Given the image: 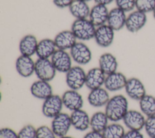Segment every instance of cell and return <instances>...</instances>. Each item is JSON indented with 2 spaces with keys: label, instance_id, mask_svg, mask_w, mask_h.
<instances>
[{
  "label": "cell",
  "instance_id": "17",
  "mask_svg": "<svg viewBox=\"0 0 155 138\" xmlns=\"http://www.w3.org/2000/svg\"><path fill=\"white\" fill-rule=\"evenodd\" d=\"M57 49L67 50H70L78 42L71 30H65L59 31L53 39Z\"/></svg>",
  "mask_w": 155,
  "mask_h": 138
},
{
  "label": "cell",
  "instance_id": "22",
  "mask_svg": "<svg viewBox=\"0 0 155 138\" xmlns=\"http://www.w3.org/2000/svg\"><path fill=\"white\" fill-rule=\"evenodd\" d=\"M70 116L72 126L76 130L84 131L90 127V117L84 110L80 109L71 111Z\"/></svg>",
  "mask_w": 155,
  "mask_h": 138
},
{
  "label": "cell",
  "instance_id": "30",
  "mask_svg": "<svg viewBox=\"0 0 155 138\" xmlns=\"http://www.w3.org/2000/svg\"><path fill=\"white\" fill-rule=\"evenodd\" d=\"M135 8L146 14L153 13L155 9V0H136Z\"/></svg>",
  "mask_w": 155,
  "mask_h": 138
},
{
  "label": "cell",
  "instance_id": "19",
  "mask_svg": "<svg viewBox=\"0 0 155 138\" xmlns=\"http://www.w3.org/2000/svg\"><path fill=\"white\" fill-rule=\"evenodd\" d=\"M127 17L126 12L116 7L109 11L107 24L115 31H119L125 27Z\"/></svg>",
  "mask_w": 155,
  "mask_h": 138
},
{
  "label": "cell",
  "instance_id": "33",
  "mask_svg": "<svg viewBox=\"0 0 155 138\" xmlns=\"http://www.w3.org/2000/svg\"><path fill=\"white\" fill-rule=\"evenodd\" d=\"M116 7L125 12H131L135 8L136 0H114Z\"/></svg>",
  "mask_w": 155,
  "mask_h": 138
},
{
  "label": "cell",
  "instance_id": "8",
  "mask_svg": "<svg viewBox=\"0 0 155 138\" xmlns=\"http://www.w3.org/2000/svg\"><path fill=\"white\" fill-rule=\"evenodd\" d=\"M71 126L70 116L62 112L53 117L51 123V128L58 137L66 136Z\"/></svg>",
  "mask_w": 155,
  "mask_h": 138
},
{
  "label": "cell",
  "instance_id": "27",
  "mask_svg": "<svg viewBox=\"0 0 155 138\" xmlns=\"http://www.w3.org/2000/svg\"><path fill=\"white\" fill-rule=\"evenodd\" d=\"M108 120L105 112H96L90 117V127L93 131L102 133L108 125Z\"/></svg>",
  "mask_w": 155,
  "mask_h": 138
},
{
  "label": "cell",
  "instance_id": "26",
  "mask_svg": "<svg viewBox=\"0 0 155 138\" xmlns=\"http://www.w3.org/2000/svg\"><path fill=\"white\" fill-rule=\"evenodd\" d=\"M70 14L76 19L88 18L90 8L86 2L74 0L68 7Z\"/></svg>",
  "mask_w": 155,
  "mask_h": 138
},
{
  "label": "cell",
  "instance_id": "31",
  "mask_svg": "<svg viewBox=\"0 0 155 138\" xmlns=\"http://www.w3.org/2000/svg\"><path fill=\"white\" fill-rule=\"evenodd\" d=\"M18 138H36V129L31 124L24 125L18 133Z\"/></svg>",
  "mask_w": 155,
  "mask_h": 138
},
{
  "label": "cell",
  "instance_id": "35",
  "mask_svg": "<svg viewBox=\"0 0 155 138\" xmlns=\"http://www.w3.org/2000/svg\"><path fill=\"white\" fill-rule=\"evenodd\" d=\"M0 138H18V133L10 128H2L0 130Z\"/></svg>",
  "mask_w": 155,
  "mask_h": 138
},
{
  "label": "cell",
  "instance_id": "12",
  "mask_svg": "<svg viewBox=\"0 0 155 138\" xmlns=\"http://www.w3.org/2000/svg\"><path fill=\"white\" fill-rule=\"evenodd\" d=\"M125 125L131 130L140 131L144 128L145 116L136 110H129L122 119Z\"/></svg>",
  "mask_w": 155,
  "mask_h": 138
},
{
  "label": "cell",
  "instance_id": "34",
  "mask_svg": "<svg viewBox=\"0 0 155 138\" xmlns=\"http://www.w3.org/2000/svg\"><path fill=\"white\" fill-rule=\"evenodd\" d=\"M144 129L150 138H155V116L146 118Z\"/></svg>",
  "mask_w": 155,
  "mask_h": 138
},
{
  "label": "cell",
  "instance_id": "2",
  "mask_svg": "<svg viewBox=\"0 0 155 138\" xmlns=\"http://www.w3.org/2000/svg\"><path fill=\"white\" fill-rule=\"evenodd\" d=\"M96 27L89 20L85 19H76L71 25V30L77 40L87 41L94 38Z\"/></svg>",
  "mask_w": 155,
  "mask_h": 138
},
{
  "label": "cell",
  "instance_id": "10",
  "mask_svg": "<svg viewBox=\"0 0 155 138\" xmlns=\"http://www.w3.org/2000/svg\"><path fill=\"white\" fill-rule=\"evenodd\" d=\"M115 31L107 24L96 27L94 39L97 45L102 48L110 47L113 42Z\"/></svg>",
  "mask_w": 155,
  "mask_h": 138
},
{
  "label": "cell",
  "instance_id": "18",
  "mask_svg": "<svg viewBox=\"0 0 155 138\" xmlns=\"http://www.w3.org/2000/svg\"><path fill=\"white\" fill-rule=\"evenodd\" d=\"M108 14L109 10L106 5L96 4L90 8L88 19L96 27H97L107 24Z\"/></svg>",
  "mask_w": 155,
  "mask_h": 138
},
{
  "label": "cell",
  "instance_id": "7",
  "mask_svg": "<svg viewBox=\"0 0 155 138\" xmlns=\"http://www.w3.org/2000/svg\"><path fill=\"white\" fill-rule=\"evenodd\" d=\"M56 70L59 73H66L72 66V58L66 50L57 49L50 58Z\"/></svg>",
  "mask_w": 155,
  "mask_h": 138
},
{
  "label": "cell",
  "instance_id": "38",
  "mask_svg": "<svg viewBox=\"0 0 155 138\" xmlns=\"http://www.w3.org/2000/svg\"><path fill=\"white\" fill-rule=\"evenodd\" d=\"M83 138H104L102 133L93 131L87 133Z\"/></svg>",
  "mask_w": 155,
  "mask_h": 138
},
{
  "label": "cell",
  "instance_id": "25",
  "mask_svg": "<svg viewBox=\"0 0 155 138\" xmlns=\"http://www.w3.org/2000/svg\"><path fill=\"white\" fill-rule=\"evenodd\" d=\"M99 67L106 75L117 71L118 62L116 58L110 53L101 54L99 58Z\"/></svg>",
  "mask_w": 155,
  "mask_h": 138
},
{
  "label": "cell",
  "instance_id": "29",
  "mask_svg": "<svg viewBox=\"0 0 155 138\" xmlns=\"http://www.w3.org/2000/svg\"><path fill=\"white\" fill-rule=\"evenodd\" d=\"M125 133L124 126L117 122L108 124L102 133L104 138H123Z\"/></svg>",
  "mask_w": 155,
  "mask_h": 138
},
{
  "label": "cell",
  "instance_id": "6",
  "mask_svg": "<svg viewBox=\"0 0 155 138\" xmlns=\"http://www.w3.org/2000/svg\"><path fill=\"white\" fill-rule=\"evenodd\" d=\"M63 107L62 97L58 94H53L44 100L42 105V113L45 117L53 119L62 113Z\"/></svg>",
  "mask_w": 155,
  "mask_h": 138
},
{
  "label": "cell",
  "instance_id": "24",
  "mask_svg": "<svg viewBox=\"0 0 155 138\" xmlns=\"http://www.w3.org/2000/svg\"><path fill=\"white\" fill-rule=\"evenodd\" d=\"M56 50L53 39L44 38L38 42L36 54L39 59H50Z\"/></svg>",
  "mask_w": 155,
  "mask_h": 138
},
{
  "label": "cell",
  "instance_id": "23",
  "mask_svg": "<svg viewBox=\"0 0 155 138\" xmlns=\"http://www.w3.org/2000/svg\"><path fill=\"white\" fill-rule=\"evenodd\" d=\"M38 41L32 34H28L23 36L19 43V51L21 55L32 56L36 54Z\"/></svg>",
  "mask_w": 155,
  "mask_h": 138
},
{
  "label": "cell",
  "instance_id": "36",
  "mask_svg": "<svg viewBox=\"0 0 155 138\" xmlns=\"http://www.w3.org/2000/svg\"><path fill=\"white\" fill-rule=\"evenodd\" d=\"M74 0H53L55 6L59 8H68Z\"/></svg>",
  "mask_w": 155,
  "mask_h": 138
},
{
  "label": "cell",
  "instance_id": "13",
  "mask_svg": "<svg viewBox=\"0 0 155 138\" xmlns=\"http://www.w3.org/2000/svg\"><path fill=\"white\" fill-rule=\"evenodd\" d=\"M61 97L64 106L71 111L82 109L83 107V97L77 90L69 89L62 94Z\"/></svg>",
  "mask_w": 155,
  "mask_h": 138
},
{
  "label": "cell",
  "instance_id": "14",
  "mask_svg": "<svg viewBox=\"0 0 155 138\" xmlns=\"http://www.w3.org/2000/svg\"><path fill=\"white\" fill-rule=\"evenodd\" d=\"M106 76L99 67L92 68L86 73L85 86L90 90L101 88L104 85Z\"/></svg>",
  "mask_w": 155,
  "mask_h": 138
},
{
  "label": "cell",
  "instance_id": "40",
  "mask_svg": "<svg viewBox=\"0 0 155 138\" xmlns=\"http://www.w3.org/2000/svg\"><path fill=\"white\" fill-rule=\"evenodd\" d=\"M58 138H74L73 137H71V136H62V137H59Z\"/></svg>",
  "mask_w": 155,
  "mask_h": 138
},
{
  "label": "cell",
  "instance_id": "41",
  "mask_svg": "<svg viewBox=\"0 0 155 138\" xmlns=\"http://www.w3.org/2000/svg\"><path fill=\"white\" fill-rule=\"evenodd\" d=\"M153 16L154 19H155V9H154V10L153 12Z\"/></svg>",
  "mask_w": 155,
  "mask_h": 138
},
{
  "label": "cell",
  "instance_id": "1",
  "mask_svg": "<svg viewBox=\"0 0 155 138\" xmlns=\"http://www.w3.org/2000/svg\"><path fill=\"white\" fill-rule=\"evenodd\" d=\"M128 110L127 97L122 94H117L110 98L105 106L104 112L109 120L117 122L123 119Z\"/></svg>",
  "mask_w": 155,
  "mask_h": 138
},
{
  "label": "cell",
  "instance_id": "4",
  "mask_svg": "<svg viewBox=\"0 0 155 138\" xmlns=\"http://www.w3.org/2000/svg\"><path fill=\"white\" fill-rule=\"evenodd\" d=\"M56 71L50 59L38 58L35 61V74L39 80L50 82L54 78Z\"/></svg>",
  "mask_w": 155,
  "mask_h": 138
},
{
  "label": "cell",
  "instance_id": "37",
  "mask_svg": "<svg viewBox=\"0 0 155 138\" xmlns=\"http://www.w3.org/2000/svg\"><path fill=\"white\" fill-rule=\"evenodd\" d=\"M123 138H144V137L140 131L130 130L125 133Z\"/></svg>",
  "mask_w": 155,
  "mask_h": 138
},
{
  "label": "cell",
  "instance_id": "9",
  "mask_svg": "<svg viewBox=\"0 0 155 138\" xmlns=\"http://www.w3.org/2000/svg\"><path fill=\"white\" fill-rule=\"evenodd\" d=\"M147 22V14L136 10L131 12L127 16L125 27L129 32L135 33L142 29Z\"/></svg>",
  "mask_w": 155,
  "mask_h": 138
},
{
  "label": "cell",
  "instance_id": "42",
  "mask_svg": "<svg viewBox=\"0 0 155 138\" xmlns=\"http://www.w3.org/2000/svg\"><path fill=\"white\" fill-rule=\"evenodd\" d=\"M80 1H84V2H88V1H91V0H80Z\"/></svg>",
  "mask_w": 155,
  "mask_h": 138
},
{
  "label": "cell",
  "instance_id": "39",
  "mask_svg": "<svg viewBox=\"0 0 155 138\" xmlns=\"http://www.w3.org/2000/svg\"><path fill=\"white\" fill-rule=\"evenodd\" d=\"M96 4H101L104 5H107L111 4L114 0H94Z\"/></svg>",
  "mask_w": 155,
  "mask_h": 138
},
{
  "label": "cell",
  "instance_id": "20",
  "mask_svg": "<svg viewBox=\"0 0 155 138\" xmlns=\"http://www.w3.org/2000/svg\"><path fill=\"white\" fill-rule=\"evenodd\" d=\"M30 91L33 97L42 100L53 94V88L49 82L39 79L32 83Z\"/></svg>",
  "mask_w": 155,
  "mask_h": 138
},
{
  "label": "cell",
  "instance_id": "3",
  "mask_svg": "<svg viewBox=\"0 0 155 138\" xmlns=\"http://www.w3.org/2000/svg\"><path fill=\"white\" fill-rule=\"evenodd\" d=\"M86 72L80 65L73 66L65 73V82L71 90L78 91L85 85Z\"/></svg>",
  "mask_w": 155,
  "mask_h": 138
},
{
  "label": "cell",
  "instance_id": "15",
  "mask_svg": "<svg viewBox=\"0 0 155 138\" xmlns=\"http://www.w3.org/2000/svg\"><path fill=\"white\" fill-rule=\"evenodd\" d=\"M35 62L31 56L20 55L15 61L17 73L23 77H28L35 73Z\"/></svg>",
  "mask_w": 155,
  "mask_h": 138
},
{
  "label": "cell",
  "instance_id": "5",
  "mask_svg": "<svg viewBox=\"0 0 155 138\" xmlns=\"http://www.w3.org/2000/svg\"><path fill=\"white\" fill-rule=\"evenodd\" d=\"M70 54L73 61L79 65L88 64L92 59V53L90 48L85 43L77 42L70 50Z\"/></svg>",
  "mask_w": 155,
  "mask_h": 138
},
{
  "label": "cell",
  "instance_id": "11",
  "mask_svg": "<svg viewBox=\"0 0 155 138\" xmlns=\"http://www.w3.org/2000/svg\"><path fill=\"white\" fill-rule=\"evenodd\" d=\"M124 88L127 96L134 100L139 101L147 94L144 84L137 77H133L128 79Z\"/></svg>",
  "mask_w": 155,
  "mask_h": 138
},
{
  "label": "cell",
  "instance_id": "21",
  "mask_svg": "<svg viewBox=\"0 0 155 138\" xmlns=\"http://www.w3.org/2000/svg\"><path fill=\"white\" fill-rule=\"evenodd\" d=\"M110 98L108 91L102 87L90 90L87 96L89 104L97 108L105 106Z\"/></svg>",
  "mask_w": 155,
  "mask_h": 138
},
{
  "label": "cell",
  "instance_id": "32",
  "mask_svg": "<svg viewBox=\"0 0 155 138\" xmlns=\"http://www.w3.org/2000/svg\"><path fill=\"white\" fill-rule=\"evenodd\" d=\"M52 129L47 125H41L36 128V138H56Z\"/></svg>",
  "mask_w": 155,
  "mask_h": 138
},
{
  "label": "cell",
  "instance_id": "16",
  "mask_svg": "<svg viewBox=\"0 0 155 138\" xmlns=\"http://www.w3.org/2000/svg\"><path fill=\"white\" fill-rule=\"evenodd\" d=\"M127 80L124 74L116 71L106 76L104 85L108 91L114 92L124 88Z\"/></svg>",
  "mask_w": 155,
  "mask_h": 138
},
{
  "label": "cell",
  "instance_id": "28",
  "mask_svg": "<svg viewBox=\"0 0 155 138\" xmlns=\"http://www.w3.org/2000/svg\"><path fill=\"white\" fill-rule=\"evenodd\" d=\"M140 111L147 117L155 116V97L151 94H145L139 101Z\"/></svg>",
  "mask_w": 155,
  "mask_h": 138
}]
</instances>
